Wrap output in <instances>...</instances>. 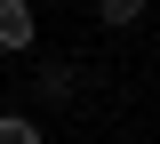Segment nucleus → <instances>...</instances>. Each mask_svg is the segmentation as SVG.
<instances>
[{
	"instance_id": "1",
	"label": "nucleus",
	"mask_w": 160,
	"mask_h": 144,
	"mask_svg": "<svg viewBox=\"0 0 160 144\" xmlns=\"http://www.w3.org/2000/svg\"><path fill=\"white\" fill-rule=\"evenodd\" d=\"M0 48H32V8L24 0H0Z\"/></svg>"
},
{
	"instance_id": "2",
	"label": "nucleus",
	"mask_w": 160,
	"mask_h": 144,
	"mask_svg": "<svg viewBox=\"0 0 160 144\" xmlns=\"http://www.w3.org/2000/svg\"><path fill=\"white\" fill-rule=\"evenodd\" d=\"M96 16L112 24V32H128V24H144V0H96Z\"/></svg>"
},
{
	"instance_id": "3",
	"label": "nucleus",
	"mask_w": 160,
	"mask_h": 144,
	"mask_svg": "<svg viewBox=\"0 0 160 144\" xmlns=\"http://www.w3.org/2000/svg\"><path fill=\"white\" fill-rule=\"evenodd\" d=\"M0 144H40V128H32V120H16V112H8V120H0Z\"/></svg>"
}]
</instances>
